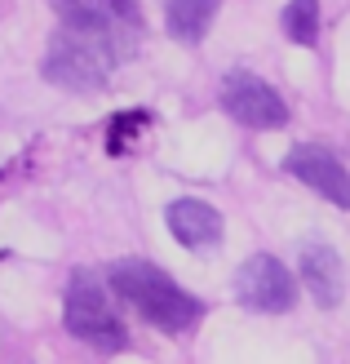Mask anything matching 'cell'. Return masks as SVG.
<instances>
[{"instance_id":"6da1fadb","label":"cell","mask_w":350,"mask_h":364,"mask_svg":"<svg viewBox=\"0 0 350 364\" xmlns=\"http://www.w3.org/2000/svg\"><path fill=\"white\" fill-rule=\"evenodd\" d=\"M106 284H111V294L124 298L146 324H155L160 333H187L191 324L204 316L199 298H191L187 289H182L173 276H164L155 262L124 258V262H116L106 271Z\"/></svg>"},{"instance_id":"7a4b0ae2","label":"cell","mask_w":350,"mask_h":364,"mask_svg":"<svg viewBox=\"0 0 350 364\" xmlns=\"http://www.w3.org/2000/svg\"><path fill=\"white\" fill-rule=\"evenodd\" d=\"M116 63H120V53L102 36L62 27L49 41V53H45V80L58 85V89H71V94H98L111 80Z\"/></svg>"},{"instance_id":"3957f363","label":"cell","mask_w":350,"mask_h":364,"mask_svg":"<svg viewBox=\"0 0 350 364\" xmlns=\"http://www.w3.org/2000/svg\"><path fill=\"white\" fill-rule=\"evenodd\" d=\"M62 324H67L71 338H80L98 351H124L128 347V333H124L111 298H106V284L94 271H76L71 276L67 298H62Z\"/></svg>"},{"instance_id":"277c9868","label":"cell","mask_w":350,"mask_h":364,"mask_svg":"<svg viewBox=\"0 0 350 364\" xmlns=\"http://www.w3.org/2000/svg\"><path fill=\"white\" fill-rule=\"evenodd\" d=\"M53 9H58L62 27L102 36L106 45H116L120 58L133 53V36L142 27V9L133 0H53Z\"/></svg>"},{"instance_id":"5b68a950","label":"cell","mask_w":350,"mask_h":364,"mask_svg":"<svg viewBox=\"0 0 350 364\" xmlns=\"http://www.w3.org/2000/svg\"><path fill=\"white\" fill-rule=\"evenodd\" d=\"M235 298L248 306V311H266V316H280L292 311L297 302V280L288 276V267L270 253H253V258L235 271Z\"/></svg>"},{"instance_id":"8992f818","label":"cell","mask_w":350,"mask_h":364,"mask_svg":"<svg viewBox=\"0 0 350 364\" xmlns=\"http://www.w3.org/2000/svg\"><path fill=\"white\" fill-rule=\"evenodd\" d=\"M222 107L231 120L248 124V129H284L288 124L284 98L262 76H253V71H231L222 80Z\"/></svg>"},{"instance_id":"52a82bcc","label":"cell","mask_w":350,"mask_h":364,"mask_svg":"<svg viewBox=\"0 0 350 364\" xmlns=\"http://www.w3.org/2000/svg\"><path fill=\"white\" fill-rule=\"evenodd\" d=\"M284 169L297 178V182H306L310 191H319L324 200H333L337 209H350V173H346V165L333 156V151H324V147H292L288 151V160H284Z\"/></svg>"},{"instance_id":"ba28073f","label":"cell","mask_w":350,"mask_h":364,"mask_svg":"<svg viewBox=\"0 0 350 364\" xmlns=\"http://www.w3.org/2000/svg\"><path fill=\"white\" fill-rule=\"evenodd\" d=\"M297 271H302L306 294L315 298L324 311H333V306L341 302V294H346V267H341V258H337L333 245H319V240L315 245H302Z\"/></svg>"},{"instance_id":"9c48e42d","label":"cell","mask_w":350,"mask_h":364,"mask_svg":"<svg viewBox=\"0 0 350 364\" xmlns=\"http://www.w3.org/2000/svg\"><path fill=\"white\" fill-rule=\"evenodd\" d=\"M164 223H169L173 240L187 249H213L222 240V213L204 205V200H173L164 209Z\"/></svg>"},{"instance_id":"30bf717a","label":"cell","mask_w":350,"mask_h":364,"mask_svg":"<svg viewBox=\"0 0 350 364\" xmlns=\"http://www.w3.org/2000/svg\"><path fill=\"white\" fill-rule=\"evenodd\" d=\"M217 5H222V0H169V5H164V27H169L173 41L199 45L209 23H213V14H217Z\"/></svg>"},{"instance_id":"8fae6325","label":"cell","mask_w":350,"mask_h":364,"mask_svg":"<svg viewBox=\"0 0 350 364\" xmlns=\"http://www.w3.org/2000/svg\"><path fill=\"white\" fill-rule=\"evenodd\" d=\"M280 27L292 45H315L319 41V0H288L280 14Z\"/></svg>"},{"instance_id":"7c38bea8","label":"cell","mask_w":350,"mask_h":364,"mask_svg":"<svg viewBox=\"0 0 350 364\" xmlns=\"http://www.w3.org/2000/svg\"><path fill=\"white\" fill-rule=\"evenodd\" d=\"M142 124H146V116H142V112H124V116H116L111 138H106V147L120 151V147H124V138H128V129H142Z\"/></svg>"}]
</instances>
